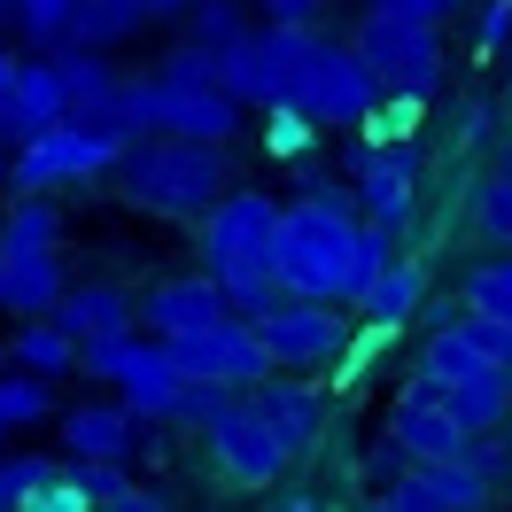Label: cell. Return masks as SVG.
<instances>
[{
    "mask_svg": "<svg viewBox=\"0 0 512 512\" xmlns=\"http://www.w3.org/2000/svg\"><path fill=\"white\" fill-rule=\"evenodd\" d=\"M225 311H233V303H225L218 272H194V280H156V288L140 295V326H148L156 342H179V334L225 319Z\"/></svg>",
    "mask_w": 512,
    "mask_h": 512,
    "instance_id": "obj_15",
    "label": "cell"
},
{
    "mask_svg": "<svg viewBox=\"0 0 512 512\" xmlns=\"http://www.w3.org/2000/svg\"><path fill=\"white\" fill-rule=\"evenodd\" d=\"M156 16H148V0H78V16H70V47H117V39H132V32H148Z\"/></svg>",
    "mask_w": 512,
    "mask_h": 512,
    "instance_id": "obj_22",
    "label": "cell"
},
{
    "mask_svg": "<svg viewBox=\"0 0 512 512\" xmlns=\"http://www.w3.org/2000/svg\"><path fill=\"white\" fill-rule=\"evenodd\" d=\"M412 117H419V94H396V101H373L357 125L373 132V140H412Z\"/></svg>",
    "mask_w": 512,
    "mask_h": 512,
    "instance_id": "obj_33",
    "label": "cell"
},
{
    "mask_svg": "<svg viewBox=\"0 0 512 512\" xmlns=\"http://www.w3.org/2000/svg\"><path fill=\"white\" fill-rule=\"evenodd\" d=\"M0 412H8V427H39V419L55 412V396H47V373H32V365L0 373Z\"/></svg>",
    "mask_w": 512,
    "mask_h": 512,
    "instance_id": "obj_28",
    "label": "cell"
},
{
    "mask_svg": "<svg viewBox=\"0 0 512 512\" xmlns=\"http://www.w3.org/2000/svg\"><path fill=\"white\" fill-rule=\"evenodd\" d=\"M365 63L381 70L388 94H435L443 86V39H435V24H419V16H381V8H365V24H357L350 39Z\"/></svg>",
    "mask_w": 512,
    "mask_h": 512,
    "instance_id": "obj_8",
    "label": "cell"
},
{
    "mask_svg": "<svg viewBox=\"0 0 512 512\" xmlns=\"http://www.w3.org/2000/svg\"><path fill=\"white\" fill-rule=\"evenodd\" d=\"M350 187L365 202V218L388 225V233H404L419 218V163H412L404 140H365L350 156Z\"/></svg>",
    "mask_w": 512,
    "mask_h": 512,
    "instance_id": "obj_11",
    "label": "cell"
},
{
    "mask_svg": "<svg viewBox=\"0 0 512 512\" xmlns=\"http://www.w3.org/2000/svg\"><path fill=\"white\" fill-rule=\"evenodd\" d=\"M0 32H16V0H0Z\"/></svg>",
    "mask_w": 512,
    "mask_h": 512,
    "instance_id": "obj_41",
    "label": "cell"
},
{
    "mask_svg": "<svg viewBox=\"0 0 512 512\" xmlns=\"http://www.w3.org/2000/svg\"><path fill=\"white\" fill-rule=\"evenodd\" d=\"M466 311H481V319H505V326H512V249L466 272Z\"/></svg>",
    "mask_w": 512,
    "mask_h": 512,
    "instance_id": "obj_26",
    "label": "cell"
},
{
    "mask_svg": "<svg viewBox=\"0 0 512 512\" xmlns=\"http://www.w3.org/2000/svg\"><path fill=\"white\" fill-rule=\"evenodd\" d=\"M8 70H16V63H8V55H0V86H8Z\"/></svg>",
    "mask_w": 512,
    "mask_h": 512,
    "instance_id": "obj_43",
    "label": "cell"
},
{
    "mask_svg": "<svg viewBox=\"0 0 512 512\" xmlns=\"http://www.w3.org/2000/svg\"><path fill=\"white\" fill-rule=\"evenodd\" d=\"M249 404H256L264 419H272V435L288 443V458H303V450L319 443L326 404H319V388H311V381H272V373H264V381L249 388Z\"/></svg>",
    "mask_w": 512,
    "mask_h": 512,
    "instance_id": "obj_20",
    "label": "cell"
},
{
    "mask_svg": "<svg viewBox=\"0 0 512 512\" xmlns=\"http://www.w3.org/2000/svg\"><path fill=\"white\" fill-rule=\"evenodd\" d=\"M489 489L497 481H481L466 458H412L396 481H381V505L388 512H481V505H497Z\"/></svg>",
    "mask_w": 512,
    "mask_h": 512,
    "instance_id": "obj_12",
    "label": "cell"
},
{
    "mask_svg": "<svg viewBox=\"0 0 512 512\" xmlns=\"http://www.w3.org/2000/svg\"><path fill=\"white\" fill-rule=\"evenodd\" d=\"M365 8H381V16H419V24H443V16H458L466 0H365Z\"/></svg>",
    "mask_w": 512,
    "mask_h": 512,
    "instance_id": "obj_36",
    "label": "cell"
},
{
    "mask_svg": "<svg viewBox=\"0 0 512 512\" xmlns=\"http://www.w3.org/2000/svg\"><path fill=\"white\" fill-rule=\"evenodd\" d=\"M505 381H512V365H505Z\"/></svg>",
    "mask_w": 512,
    "mask_h": 512,
    "instance_id": "obj_44",
    "label": "cell"
},
{
    "mask_svg": "<svg viewBox=\"0 0 512 512\" xmlns=\"http://www.w3.org/2000/svg\"><path fill=\"white\" fill-rule=\"evenodd\" d=\"M55 319H63V334L78 350H94V342H117V334L140 326V303H132L125 288H109V280H78V288H63Z\"/></svg>",
    "mask_w": 512,
    "mask_h": 512,
    "instance_id": "obj_17",
    "label": "cell"
},
{
    "mask_svg": "<svg viewBox=\"0 0 512 512\" xmlns=\"http://www.w3.org/2000/svg\"><path fill=\"white\" fill-rule=\"evenodd\" d=\"M311 140H319V117H311V109H295V101H272V109H264V148H272V156L303 163Z\"/></svg>",
    "mask_w": 512,
    "mask_h": 512,
    "instance_id": "obj_27",
    "label": "cell"
},
{
    "mask_svg": "<svg viewBox=\"0 0 512 512\" xmlns=\"http://www.w3.org/2000/svg\"><path fill=\"white\" fill-rule=\"evenodd\" d=\"M256 8H264L272 24H319V8H326V0H256Z\"/></svg>",
    "mask_w": 512,
    "mask_h": 512,
    "instance_id": "obj_37",
    "label": "cell"
},
{
    "mask_svg": "<svg viewBox=\"0 0 512 512\" xmlns=\"http://www.w3.org/2000/svg\"><path fill=\"white\" fill-rule=\"evenodd\" d=\"M55 474H63L55 458H8V450H0V512H16V505H39Z\"/></svg>",
    "mask_w": 512,
    "mask_h": 512,
    "instance_id": "obj_29",
    "label": "cell"
},
{
    "mask_svg": "<svg viewBox=\"0 0 512 512\" xmlns=\"http://www.w3.org/2000/svg\"><path fill=\"white\" fill-rule=\"evenodd\" d=\"M489 171H505V179H512V140H505V148H497V163H489Z\"/></svg>",
    "mask_w": 512,
    "mask_h": 512,
    "instance_id": "obj_40",
    "label": "cell"
},
{
    "mask_svg": "<svg viewBox=\"0 0 512 512\" xmlns=\"http://www.w3.org/2000/svg\"><path fill=\"white\" fill-rule=\"evenodd\" d=\"M194 0H148V16H156V24H171V16H187Z\"/></svg>",
    "mask_w": 512,
    "mask_h": 512,
    "instance_id": "obj_39",
    "label": "cell"
},
{
    "mask_svg": "<svg viewBox=\"0 0 512 512\" xmlns=\"http://www.w3.org/2000/svg\"><path fill=\"white\" fill-rule=\"evenodd\" d=\"M381 70L365 63L357 47H342V39H319L311 32V47H303V70H295V109H311L319 125H357L373 101H381Z\"/></svg>",
    "mask_w": 512,
    "mask_h": 512,
    "instance_id": "obj_5",
    "label": "cell"
},
{
    "mask_svg": "<svg viewBox=\"0 0 512 512\" xmlns=\"http://www.w3.org/2000/svg\"><path fill=\"white\" fill-rule=\"evenodd\" d=\"M70 16H78V0H16V32L32 47H63Z\"/></svg>",
    "mask_w": 512,
    "mask_h": 512,
    "instance_id": "obj_31",
    "label": "cell"
},
{
    "mask_svg": "<svg viewBox=\"0 0 512 512\" xmlns=\"http://www.w3.org/2000/svg\"><path fill=\"white\" fill-rule=\"evenodd\" d=\"M8 365H32V373H70L78 365V342L63 334V319L47 311V319H16V342H8Z\"/></svg>",
    "mask_w": 512,
    "mask_h": 512,
    "instance_id": "obj_23",
    "label": "cell"
},
{
    "mask_svg": "<svg viewBox=\"0 0 512 512\" xmlns=\"http://www.w3.org/2000/svg\"><path fill=\"white\" fill-rule=\"evenodd\" d=\"M466 466H474L481 481H505V474H512V443H497V427H489V435H474V443H466Z\"/></svg>",
    "mask_w": 512,
    "mask_h": 512,
    "instance_id": "obj_34",
    "label": "cell"
},
{
    "mask_svg": "<svg viewBox=\"0 0 512 512\" xmlns=\"http://www.w3.org/2000/svg\"><path fill=\"white\" fill-rule=\"evenodd\" d=\"M55 70H63V117H78V125H109L117 132V117H125V86L132 78H117V63H101V47H55Z\"/></svg>",
    "mask_w": 512,
    "mask_h": 512,
    "instance_id": "obj_14",
    "label": "cell"
},
{
    "mask_svg": "<svg viewBox=\"0 0 512 512\" xmlns=\"http://www.w3.org/2000/svg\"><path fill=\"white\" fill-rule=\"evenodd\" d=\"M505 32H512V0H481V24H474V55L481 63L505 47Z\"/></svg>",
    "mask_w": 512,
    "mask_h": 512,
    "instance_id": "obj_35",
    "label": "cell"
},
{
    "mask_svg": "<svg viewBox=\"0 0 512 512\" xmlns=\"http://www.w3.org/2000/svg\"><path fill=\"white\" fill-rule=\"evenodd\" d=\"M63 117V70H55V55L47 63H16L8 70V86H0V148L16 140H32L39 125H55Z\"/></svg>",
    "mask_w": 512,
    "mask_h": 512,
    "instance_id": "obj_16",
    "label": "cell"
},
{
    "mask_svg": "<svg viewBox=\"0 0 512 512\" xmlns=\"http://www.w3.org/2000/svg\"><path fill=\"white\" fill-rule=\"evenodd\" d=\"M140 443H148V435H140V412H132V404H78V412H63V450L70 458H132Z\"/></svg>",
    "mask_w": 512,
    "mask_h": 512,
    "instance_id": "obj_19",
    "label": "cell"
},
{
    "mask_svg": "<svg viewBox=\"0 0 512 512\" xmlns=\"http://www.w3.org/2000/svg\"><path fill=\"white\" fill-rule=\"evenodd\" d=\"M117 187L132 210L156 218H210L233 179H225V140H194V132H140L117 156Z\"/></svg>",
    "mask_w": 512,
    "mask_h": 512,
    "instance_id": "obj_2",
    "label": "cell"
},
{
    "mask_svg": "<svg viewBox=\"0 0 512 512\" xmlns=\"http://www.w3.org/2000/svg\"><path fill=\"white\" fill-rule=\"evenodd\" d=\"M202 443H210V466H218L225 481H241V489H272V481L288 474V443H280L272 419L249 404V388L218 396V412L202 419Z\"/></svg>",
    "mask_w": 512,
    "mask_h": 512,
    "instance_id": "obj_6",
    "label": "cell"
},
{
    "mask_svg": "<svg viewBox=\"0 0 512 512\" xmlns=\"http://www.w3.org/2000/svg\"><path fill=\"white\" fill-rule=\"evenodd\" d=\"M419 295H427V280H419V264H404V256H388L381 272L365 280V295H357L350 311H365L373 326H404L419 311Z\"/></svg>",
    "mask_w": 512,
    "mask_h": 512,
    "instance_id": "obj_21",
    "label": "cell"
},
{
    "mask_svg": "<svg viewBox=\"0 0 512 512\" xmlns=\"http://www.w3.org/2000/svg\"><path fill=\"white\" fill-rule=\"evenodd\" d=\"M388 443L404 450V458H466V443H474V427L443 404V388L419 381L396 396V412H388Z\"/></svg>",
    "mask_w": 512,
    "mask_h": 512,
    "instance_id": "obj_13",
    "label": "cell"
},
{
    "mask_svg": "<svg viewBox=\"0 0 512 512\" xmlns=\"http://www.w3.org/2000/svg\"><path fill=\"white\" fill-rule=\"evenodd\" d=\"M256 334L280 373H311V365H334L342 342H350V311L326 303V295H288L272 311H256Z\"/></svg>",
    "mask_w": 512,
    "mask_h": 512,
    "instance_id": "obj_10",
    "label": "cell"
},
{
    "mask_svg": "<svg viewBox=\"0 0 512 512\" xmlns=\"http://www.w3.org/2000/svg\"><path fill=\"white\" fill-rule=\"evenodd\" d=\"M171 365H179L187 381H202V388H256L264 373H272V350H264L256 319L225 311V319L179 334V342H171Z\"/></svg>",
    "mask_w": 512,
    "mask_h": 512,
    "instance_id": "obj_9",
    "label": "cell"
},
{
    "mask_svg": "<svg viewBox=\"0 0 512 512\" xmlns=\"http://www.w3.org/2000/svg\"><path fill=\"white\" fill-rule=\"evenodd\" d=\"M55 241H63V210L47 194H24L0 225V249H55Z\"/></svg>",
    "mask_w": 512,
    "mask_h": 512,
    "instance_id": "obj_25",
    "label": "cell"
},
{
    "mask_svg": "<svg viewBox=\"0 0 512 512\" xmlns=\"http://www.w3.org/2000/svg\"><path fill=\"white\" fill-rule=\"evenodd\" d=\"M474 233L489 241V249H512V179L505 171H489L474 194Z\"/></svg>",
    "mask_w": 512,
    "mask_h": 512,
    "instance_id": "obj_30",
    "label": "cell"
},
{
    "mask_svg": "<svg viewBox=\"0 0 512 512\" xmlns=\"http://www.w3.org/2000/svg\"><path fill=\"white\" fill-rule=\"evenodd\" d=\"M8 435H16V427H8V412H0V443H8Z\"/></svg>",
    "mask_w": 512,
    "mask_h": 512,
    "instance_id": "obj_42",
    "label": "cell"
},
{
    "mask_svg": "<svg viewBox=\"0 0 512 512\" xmlns=\"http://www.w3.org/2000/svg\"><path fill=\"white\" fill-rule=\"evenodd\" d=\"M458 132H466V140H489V109H481V101H466V117H458Z\"/></svg>",
    "mask_w": 512,
    "mask_h": 512,
    "instance_id": "obj_38",
    "label": "cell"
},
{
    "mask_svg": "<svg viewBox=\"0 0 512 512\" xmlns=\"http://www.w3.org/2000/svg\"><path fill=\"white\" fill-rule=\"evenodd\" d=\"M187 16H194V32H187V39H202V47H218V55L233 47V39H241V8H233V0H194Z\"/></svg>",
    "mask_w": 512,
    "mask_h": 512,
    "instance_id": "obj_32",
    "label": "cell"
},
{
    "mask_svg": "<svg viewBox=\"0 0 512 512\" xmlns=\"http://www.w3.org/2000/svg\"><path fill=\"white\" fill-rule=\"evenodd\" d=\"M303 47H311V24H272V32H241L218 55V86L241 109H272V101L295 94V70H303Z\"/></svg>",
    "mask_w": 512,
    "mask_h": 512,
    "instance_id": "obj_7",
    "label": "cell"
},
{
    "mask_svg": "<svg viewBox=\"0 0 512 512\" xmlns=\"http://www.w3.org/2000/svg\"><path fill=\"white\" fill-rule=\"evenodd\" d=\"M117 156H125V132L78 125V117H55V125H39L32 140L16 148V187H24V194L86 187L94 171H117Z\"/></svg>",
    "mask_w": 512,
    "mask_h": 512,
    "instance_id": "obj_4",
    "label": "cell"
},
{
    "mask_svg": "<svg viewBox=\"0 0 512 512\" xmlns=\"http://www.w3.org/2000/svg\"><path fill=\"white\" fill-rule=\"evenodd\" d=\"M497 357L481 350L466 326H443V334H427V350H419V381H435V388H450V381H466V373H489Z\"/></svg>",
    "mask_w": 512,
    "mask_h": 512,
    "instance_id": "obj_24",
    "label": "cell"
},
{
    "mask_svg": "<svg viewBox=\"0 0 512 512\" xmlns=\"http://www.w3.org/2000/svg\"><path fill=\"white\" fill-rule=\"evenodd\" d=\"M396 256V233L388 225H357L326 179H311L303 202L280 210V249H272V272L288 295H326V303H357L365 280Z\"/></svg>",
    "mask_w": 512,
    "mask_h": 512,
    "instance_id": "obj_1",
    "label": "cell"
},
{
    "mask_svg": "<svg viewBox=\"0 0 512 512\" xmlns=\"http://www.w3.org/2000/svg\"><path fill=\"white\" fill-rule=\"evenodd\" d=\"M272 249H280V202L256 187H225L202 218V264L218 272V288L233 280H264L272 272Z\"/></svg>",
    "mask_w": 512,
    "mask_h": 512,
    "instance_id": "obj_3",
    "label": "cell"
},
{
    "mask_svg": "<svg viewBox=\"0 0 512 512\" xmlns=\"http://www.w3.org/2000/svg\"><path fill=\"white\" fill-rule=\"evenodd\" d=\"M63 256L55 249H0V311L16 319H47L63 303Z\"/></svg>",
    "mask_w": 512,
    "mask_h": 512,
    "instance_id": "obj_18",
    "label": "cell"
}]
</instances>
